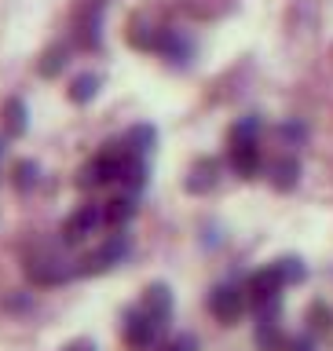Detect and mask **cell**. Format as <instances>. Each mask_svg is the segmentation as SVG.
I'll use <instances>...</instances> for the list:
<instances>
[{"label": "cell", "instance_id": "17", "mask_svg": "<svg viewBox=\"0 0 333 351\" xmlns=\"http://www.w3.org/2000/svg\"><path fill=\"white\" fill-rule=\"evenodd\" d=\"M66 66V48H51L48 55H44V62H41V73L44 77H55Z\"/></svg>", "mask_w": 333, "mask_h": 351}, {"label": "cell", "instance_id": "14", "mask_svg": "<svg viewBox=\"0 0 333 351\" xmlns=\"http://www.w3.org/2000/svg\"><path fill=\"white\" fill-rule=\"evenodd\" d=\"M297 172H301V165H297L293 158L279 161L275 165V186H279V191H290V186L297 183Z\"/></svg>", "mask_w": 333, "mask_h": 351}, {"label": "cell", "instance_id": "18", "mask_svg": "<svg viewBox=\"0 0 333 351\" xmlns=\"http://www.w3.org/2000/svg\"><path fill=\"white\" fill-rule=\"evenodd\" d=\"M257 128H260V121L257 117H246L242 125H235L231 139H235V143H257V139H253V136H257Z\"/></svg>", "mask_w": 333, "mask_h": 351}, {"label": "cell", "instance_id": "7", "mask_svg": "<svg viewBox=\"0 0 333 351\" xmlns=\"http://www.w3.org/2000/svg\"><path fill=\"white\" fill-rule=\"evenodd\" d=\"M143 311H147L158 326L169 322V315H172V296H169V289H165V285H150L147 296H143Z\"/></svg>", "mask_w": 333, "mask_h": 351}, {"label": "cell", "instance_id": "20", "mask_svg": "<svg viewBox=\"0 0 333 351\" xmlns=\"http://www.w3.org/2000/svg\"><path fill=\"white\" fill-rule=\"evenodd\" d=\"M279 271H282V278H286V282H301V278H304L301 260H279Z\"/></svg>", "mask_w": 333, "mask_h": 351}, {"label": "cell", "instance_id": "24", "mask_svg": "<svg viewBox=\"0 0 333 351\" xmlns=\"http://www.w3.org/2000/svg\"><path fill=\"white\" fill-rule=\"evenodd\" d=\"M66 351H95L92 344H73V348H66Z\"/></svg>", "mask_w": 333, "mask_h": 351}, {"label": "cell", "instance_id": "8", "mask_svg": "<svg viewBox=\"0 0 333 351\" xmlns=\"http://www.w3.org/2000/svg\"><path fill=\"white\" fill-rule=\"evenodd\" d=\"M231 165H235L238 176H257V169H260L257 143H235V147H231Z\"/></svg>", "mask_w": 333, "mask_h": 351}, {"label": "cell", "instance_id": "11", "mask_svg": "<svg viewBox=\"0 0 333 351\" xmlns=\"http://www.w3.org/2000/svg\"><path fill=\"white\" fill-rule=\"evenodd\" d=\"M132 213H136V205H132V197H114V202L106 205V213H103V219L106 223H128L132 219Z\"/></svg>", "mask_w": 333, "mask_h": 351}, {"label": "cell", "instance_id": "25", "mask_svg": "<svg viewBox=\"0 0 333 351\" xmlns=\"http://www.w3.org/2000/svg\"><path fill=\"white\" fill-rule=\"evenodd\" d=\"M0 154H4V147H0Z\"/></svg>", "mask_w": 333, "mask_h": 351}, {"label": "cell", "instance_id": "3", "mask_svg": "<svg viewBox=\"0 0 333 351\" xmlns=\"http://www.w3.org/2000/svg\"><path fill=\"white\" fill-rule=\"evenodd\" d=\"M209 311H213L220 322H238L242 311H246V296H242L235 285H220L209 296Z\"/></svg>", "mask_w": 333, "mask_h": 351}, {"label": "cell", "instance_id": "6", "mask_svg": "<svg viewBox=\"0 0 333 351\" xmlns=\"http://www.w3.org/2000/svg\"><path fill=\"white\" fill-rule=\"evenodd\" d=\"M125 252H128V241H125V238H114V241H106V245L99 249V252H92V256L84 260L81 271H84V274H99V271L114 267V263L125 256Z\"/></svg>", "mask_w": 333, "mask_h": 351}, {"label": "cell", "instance_id": "9", "mask_svg": "<svg viewBox=\"0 0 333 351\" xmlns=\"http://www.w3.org/2000/svg\"><path fill=\"white\" fill-rule=\"evenodd\" d=\"M4 125H8V136H22L26 132V106H22V99H8Z\"/></svg>", "mask_w": 333, "mask_h": 351}, {"label": "cell", "instance_id": "13", "mask_svg": "<svg viewBox=\"0 0 333 351\" xmlns=\"http://www.w3.org/2000/svg\"><path fill=\"white\" fill-rule=\"evenodd\" d=\"M95 92H99V77L95 73H84V77H77V81H73L70 99H73V103H88Z\"/></svg>", "mask_w": 333, "mask_h": 351}, {"label": "cell", "instance_id": "1", "mask_svg": "<svg viewBox=\"0 0 333 351\" xmlns=\"http://www.w3.org/2000/svg\"><path fill=\"white\" fill-rule=\"evenodd\" d=\"M282 285H286V278H282L279 263H275V267H264V271H257V274H253V282H249L253 304H257V307H268V304H275V300L282 296Z\"/></svg>", "mask_w": 333, "mask_h": 351}, {"label": "cell", "instance_id": "23", "mask_svg": "<svg viewBox=\"0 0 333 351\" xmlns=\"http://www.w3.org/2000/svg\"><path fill=\"white\" fill-rule=\"evenodd\" d=\"M169 351H194V337H180Z\"/></svg>", "mask_w": 333, "mask_h": 351}, {"label": "cell", "instance_id": "15", "mask_svg": "<svg viewBox=\"0 0 333 351\" xmlns=\"http://www.w3.org/2000/svg\"><path fill=\"white\" fill-rule=\"evenodd\" d=\"M128 147L136 150V154H147L154 147V128L150 125H136V128L128 132Z\"/></svg>", "mask_w": 333, "mask_h": 351}, {"label": "cell", "instance_id": "5", "mask_svg": "<svg viewBox=\"0 0 333 351\" xmlns=\"http://www.w3.org/2000/svg\"><path fill=\"white\" fill-rule=\"evenodd\" d=\"M99 219H103V213H99L95 205H84V208H77V213L66 219V227H62V238L70 241V245H77L81 238H88L92 230L99 227Z\"/></svg>", "mask_w": 333, "mask_h": 351}, {"label": "cell", "instance_id": "16", "mask_svg": "<svg viewBox=\"0 0 333 351\" xmlns=\"http://www.w3.org/2000/svg\"><path fill=\"white\" fill-rule=\"evenodd\" d=\"M121 180H125L132 191H136V186L147 183V165L136 161V158H128V161H125V172H121Z\"/></svg>", "mask_w": 333, "mask_h": 351}, {"label": "cell", "instance_id": "21", "mask_svg": "<svg viewBox=\"0 0 333 351\" xmlns=\"http://www.w3.org/2000/svg\"><path fill=\"white\" fill-rule=\"evenodd\" d=\"M308 318H312V326H319V329H330V311H326V304H315L312 311H308Z\"/></svg>", "mask_w": 333, "mask_h": 351}, {"label": "cell", "instance_id": "2", "mask_svg": "<svg viewBox=\"0 0 333 351\" xmlns=\"http://www.w3.org/2000/svg\"><path fill=\"white\" fill-rule=\"evenodd\" d=\"M125 154H99V158L84 169V176H81V183L84 186H99V183H110V180H121V172H125Z\"/></svg>", "mask_w": 333, "mask_h": 351}, {"label": "cell", "instance_id": "10", "mask_svg": "<svg viewBox=\"0 0 333 351\" xmlns=\"http://www.w3.org/2000/svg\"><path fill=\"white\" fill-rule=\"evenodd\" d=\"M213 183H216V161H202L187 180V191H209Z\"/></svg>", "mask_w": 333, "mask_h": 351}, {"label": "cell", "instance_id": "4", "mask_svg": "<svg viewBox=\"0 0 333 351\" xmlns=\"http://www.w3.org/2000/svg\"><path fill=\"white\" fill-rule=\"evenodd\" d=\"M158 329H161V326L154 322L147 311H132L128 322H125V340H128L136 351H139V348H150L154 340H158Z\"/></svg>", "mask_w": 333, "mask_h": 351}, {"label": "cell", "instance_id": "19", "mask_svg": "<svg viewBox=\"0 0 333 351\" xmlns=\"http://www.w3.org/2000/svg\"><path fill=\"white\" fill-rule=\"evenodd\" d=\"M15 183H19V191H30V186L37 183V165H33V161H22L19 169H15Z\"/></svg>", "mask_w": 333, "mask_h": 351}, {"label": "cell", "instance_id": "12", "mask_svg": "<svg viewBox=\"0 0 333 351\" xmlns=\"http://www.w3.org/2000/svg\"><path fill=\"white\" fill-rule=\"evenodd\" d=\"M257 344H260V351H286V340L279 337L275 322H260L257 326Z\"/></svg>", "mask_w": 333, "mask_h": 351}, {"label": "cell", "instance_id": "22", "mask_svg": "<svg viewBox=\"0 0 333 351\" xmlns=\"http://www.w3.org/2000/svg\"><path fill=\"white\" fill-rule=\"evenodd\" d=\"M286 351H315V344H312V337H293V340H286Z\"/></svg>", "mask_w": 333, "mask_h": 351}]
</instances>
